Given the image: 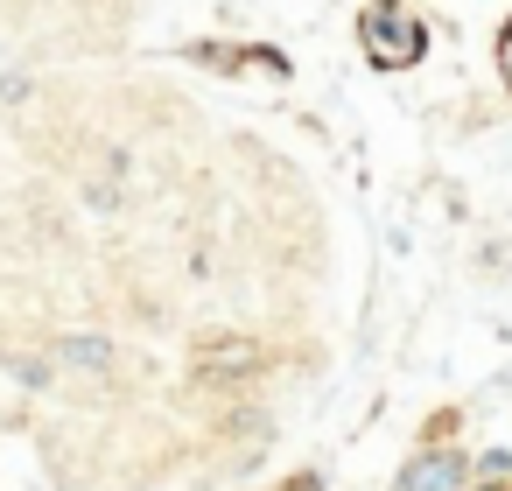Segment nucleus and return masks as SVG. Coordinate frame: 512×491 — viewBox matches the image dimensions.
Wrapping results in <instances>:
<instances>
[{
	"label": "nucleus",
	"instance_id": "obj_1",
	"mask_svg": "<svg viewBox=\"0 0 512 491\" xmlns=\"http://www.w3.org/2000/svg\"><path fill=\"white\" fill-rule=\"evenodd\" d=\"M421 50H428V36H421V22H407L400 8H372V15H365V57H372L379 71H407V64H421Z\"/></svg>",
	"mask_w": 512,
	"mask_h": 491
},
{
	"label": "nucleus",
	"instance_id": "obj_2",
	"mask_svg": "<svg viewBox=\"0 0 512 491\" xmlns=\"http://www.w3.org/2000/svg\"><path fill=\"white\" fill-rule=\"evenodd\" d=\"M456 484H463V456H449V449H442V456H421L393 491H456Z\"/></svg>",
	"mask_w": 512,
	"mask_h": 491
},
{
	"label": "nucleus",
	"instance_id": "obj_3",
	"mask_svg": "<svg viewBox=\"0 0 512 491\" xmlns=\"http://www.w3.org/2000/svg\"><path fill=\"white\" fill-rule=\"evenodd\" d=\"M218 365H260V344H239V337L232 344H211L204 351V372H218Z\"/></svg>",
	"mask_w": 512,
	"mask_h": 491
},
{
	"label": "nucleus",
	"instance_id": "obj_4",
	"mask_svg": "<svg viewBox=\"0 0 512 491\" xmlns=\"http://www.w3.org/2000/svg\"><path fill=\"white\" fill-rule=\"evenodd\" d=\"M57 351H64V358H71V365H92V372H99V365H106V358H113V351H106V344H99V337H64V344H57Z\"/></svg>",
	"mask_w": 512,
	"mask_h": 491
},
{
	"label": "nucleus",
	"instance_id": "obj_5",
	"mask_svg": "<svg viewBox=\"0 0 512 491\" xmlns=\"http://www.w3.org/2000/svg\"><path fill=\"white\" fill-rule=\"evenodd\" d=\"M498 78H505V85H512V22H505V29H498Z\"/></svg>",
	"mask_w": 512,
	"mask_h": 491
},
{
	"label": "nucleus",
	"instance_id": "obj_6",
	"mask_svg": "<svg viewBox=\"0 0 512 491\" xmlns=\"http://www.w3.org/2000/svg\"><path fill=\"white\" fill-rule=\"evenodd\" d=\"M484 491H491V484H484Z\"/></svg>",
	"mask_w": 512,
	"mask_h": 491
}]
</instances>
